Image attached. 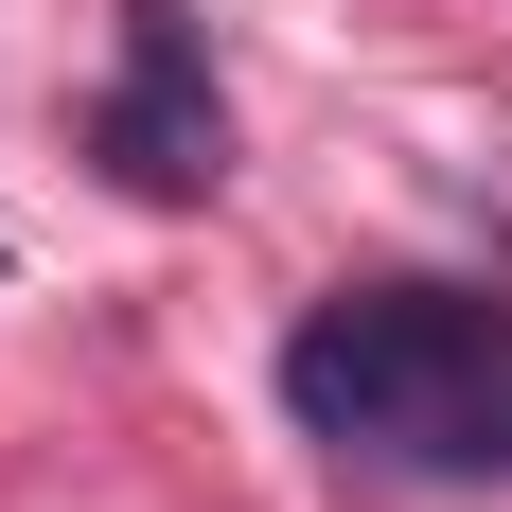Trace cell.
Wrapping results in <instances>:
<instances>
[{"label": "cell", "mask_w": 512, "mask_h": 512, "mask_svg": "<svg viewBox=\"0 0 512 512\" xmlns=\"http://www.w3.org/2000/svg\"><path fill=\"white\" fill-rule=\"evenodd\" d=\"M283 407L336 460H424V477H495L512 460V318L460 283H336L283 336Z\"/></svg>", "instance_id": "obj_1"}, {"label": "cell", "mask_w": 512, "mask_h": 512, "mask_svg": "<svg viewBox=\"0 0 512 512\" xmlns=\"http://www.w3.org/2000/svg\"><path fill=\"white\" fill-rule=\"evenodd\" d=\"M89 159L142 212H212L230 195V106H212L195 0H124V71H106V106H89Z\"/></svg>", "instance_id": "obj_2"}]
</instances>
